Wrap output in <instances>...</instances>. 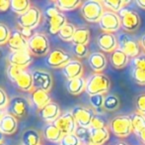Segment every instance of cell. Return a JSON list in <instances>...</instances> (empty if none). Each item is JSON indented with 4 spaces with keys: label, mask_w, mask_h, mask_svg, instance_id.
I'll return each instance as SVG.
<instances>
[{
    "label": "cell",
    "mask_w": 145,
    "mask_h": 145,
    "mask_svg": "<svg viewBox=\"0 0 145 145\" xmlns=\"http://www.w3.org/2000/svg\"><path fill=\"white\" fill-rule=\"evenodd\" d=\"M111 87V79L107 75L102 73H95L86 79L85 91L89 97L96 95H104L109 91Z\"/></svg>",
    "instance_id": "1"
},
{
    "label": "cell",
    "mask_w": 145,
    "mask_h": 145,
    "mask_svg": "<svg viewBox=\"0 0 145 145\" xmlns=\"http://www.w3.org/2000/svg\"><path fill=\"white\" fill-rule=\"evenodd\" d=\"M80 9L83 18L90 23H99L105 12V7L99 0H86L82 3Z\"/></svg>",
    "instance_id": "2"
},
{
    "label": "cell",
    "mask_w": 145,
    "mask_h": 145,
    "mask_svg": "<svg viewBox=\"0 0 145 145\" xmlns=\"http://www.w3.org/2000/svg\"><path fill=\"white\" fill-rule=\"evenodd\" d=\"M50 49V41L48 37L42 33H35L34 36L29 40L28 51L33 55V57L48 56Z\"/></svg>",
    "instance_id": "3"
},
{
    "label": "cell",
    "mask_w": 145,
    "mask_h": 145,
    "mask_svg": "<svg viewBox=\"0 0 145 145\" xmlns=\"http://www.w3.org/2000/svg\"><path fill=\"white\" fill-rule=\"evenodd\" d=\"M118 48L123 51L129 58H135L140 54V43L129 33L122 32L118 36Z\"/></svg>",
    "instance_id": "4"
},
{
    "label": "cell",
    "mask_w": 145,
    "mask_h": 145,
    "mask_svg": "<svg viewBox=\"0 0 145 145\" xmlns=\"http://www.w3.org/2000/svg\"><path fill=\"white\" fill-rule=\"evenodd\" d=\"M109 127L114 135L120 138L127 137L133 131L130 117L127 115H118L114 117L110 122Z\"/></svg>",
    "instance_id": "5"
},
{
    "label": "cell",
    "mask_w": 145,
    "mask_h": 145,
    "mask_svg": "<svg viewBox=\"0 0 145 145\" xmlns=\"http://www.w3.org/2000/svg\"><path fill=\"white\" fill-rule=\"evenodd\" d=\"M42 20V12L36 6H31L25 13L18 15L17 24L20 28H28L34 30L40 23Z\"/></svg>",
    "instance_id": "6"
},
{
    "label": "cell",
    "mask_w": 145,
    "mask_h": 145,
    "mask_svg": "<svg viewBox=\"0 0 145 145\" xmlns=\"http://www.w3.org/2000/svg\"><path fill=\"white\" fill-rule=\"evenodd\" d=\"M120 25L126 32H134L140 26V17L136 11L128 7H124L118 12Z\"/></svg>",
    "instance_id": "7"
},
{
    "label": "cell",
    "mask_w": 145,
    "mask_h": 145,
    "mask_svg": "<svg viewBox=\"0 0 145 145\" xmlns=\"http://www.w3.org/2000/svg\"><path fill=\"white\" fill-rule=\"evenodd\" d=\"M71 60H72V57L67 52L61 49H54L50 51L46 57V65L52 69H62Z\"/></svg>",
    "instance_id": "8"
},
{
    "label": "cell",
    "mask_w": 145,
    "mask_h": 145,
    "mask_svg": "<svg viewBox=\"0 0 145 145\" xmlns=\"http://www.w3.org/2000/svg\"><path fill=\"white\" fill-rule=\"evenodd\" d=\"M99 26L103 30V32H108V33L118 32L121 27L120 16L116 12L105 10L103 16L99 21Z\"/></svg>",
    "instance_id": "9"
},
{
    "label": "cell",
    "mask_w": 145,
    "mask_h": 145,
    "mask_svg": "<svg viewBox=\"0 0 145 145\" xmlns=\"http://www.w3.org/2000/svg\"><path fill=\"white\" fill-rule=\"evenodd\" d=\"M54 124L62 132L63 135L75 133L77 127H78L76 120L71 111H65L64 113H62L54 122Z\"/></svg>",
    "instance_id": "10"
},
{
    "label": "cell",
    "mask_w": 145,
    "mask_h": 145,
    "mask_svg": "<svg viewBox=\"0 0 145 145\" xmlns=\"http://www.w3.org/2000/svg\"><path fill=\"white\" fill-rule=\"evenodd\" d=\"M71 112H72L73 116H74L75 120H76L77 125L87 128H90L92 119H93L94 115L96 114L95 110L93 109L81 107V105H77V107H73Z\"/></svg>",
    "instance_id": "11"
},
{
    "label": "cell",
    "mask_w": 145,
    "mask_h": 145,
    "mask_svg": "<svg viewBox=\"0 0 145 145\" xmlns=\"http://www.w3.org/2000/svg\"><path fill=\"white\" fill-rule=\"evenodd\" d=\"M34 89H40L42 91H50L54 85V79L50 73L44 70H34L32 72Z\"/></svg>",
    "instance_id": "12"
},
{
    "label": "cell",
    "mask_w": 145,
    "mask_h": 145,
    "mask_svg": "<svg viewBox=\"0 0 145 145\" xmlns=\"http://www.w3.org/2000/svg\"><path fill=\"white\" fill-rule=\"evenodd\" d=\"M29 110V103L26 99L21 97H16L10 99L6 111L7 113L15 116L16 118H22L26 116Z\"/></svg>",
    "instance_id": "13"
},
{
    "label": "cell",
    "mask_w": 145,
    "mask_h": 145,
    "mask_svg": "<svg viewBox=\"0 0 145 145\" xmlns=\"http://www.w3.org/2000/svg\"><path fill=\"white\" fill-rule=\"evenodd\" d=\"M8 63L9 65L19 67L26 70L28 66L33 63V55L29 51H19V52H11L8 56Z\"/></svg>",
    "instance_id": "14"
},
{
    "label": "cell",
    "mask_w": 145,
    "mask_h": 145,
    "mask_svg": "<svg viewBox=\"0 0 145 145\" xmlns=\"http://www.w3.org/2000/svg\"><path fill=\"white\" fill-rule=\"evenodd\" d=\"M97 45L103 52L113 53L118 48V38L114 33L102 32L97 38Z\"/></svg>",
    "instance_id": "15"
},
{
    "label": "cell",
    "mask_w": 145,
    "mask_h": 145,
    "mask_svg": "<svg viewBox=\"0 0 145 145\" xmlns=\"http://www.w3.org/2000/svg\"><path fill=\"white\" fill-rule=\"evenodd\" d=\"M39 116L42 118L44 121L48 122V123H54L56 119L61 115L60 107H59L58 103H54V101H50V103L42 107L38 111Z\"/></svg>",
    "instance_id": "16"
},
{
    "label": "cell",
    "mask_w": 145,
    "mask_h": 145,
    "mask_svg": "<svg viewBox=\"0 0 145 145\" xmlns=\"http://www.w3.org/2000/svg\"><path fill=\"white\" fill-rule=\"evenodd\" d=\"M8 48L11 52H19V51H27L29 47V40L22 36L20 30L12 31L10 39L7 43Z\"/></svg>",
    "instance_id": "17"
},
{
    "label": "cell",
    "mask_w": 145,
    "mask_h": 145,
    "mask_svg": "<svg viewBox=\"0 0 145 145\" xmlns=\"http://www.w3.org/2000/svg\"><path fill=\"white\" fill-rule=\"evenodd\" d=\"M83 71H84L83 64L76 59H72L66 66L61 69L62 75L66 77L67 81L76 79V77H81L83 75Z\"/></svg>",
    "instance_id": "18"
},
{
    "label": "cell",
    "mask_w": 145,
    "mask_h": 145,
    "mask_svg": "<svg viewBox=\"0 0 145 145\" xmlns=\"http://www.w3.org/2000/svg\"><path fill=\"white\" fill-rule=\"evenodd\" d=\"M30 99L33 105L38 110L42 109V107H44L48 103L52 101V97H50V93L40 89H34V91H31Z\"/></svg>",
    "instance_id": "19"
},
{
    "label": "cell",
    "mask_w": 145,
    "mask_h": 145,
    "mask_svg": "<svg viewBox=\"0 0 145 145\" xmlns=\"http://www.w3.org/2000/svg\"><path fill=\"white\" fill-rule=\"evenodd\" d=\"M18 121L15 116L6 112L1 118H0V131L4 135H12L17 131Z\"/></svg>",
    "instance_id": "20"
},
{
    "label": "cell",
    "mask_w": 145,
    "mask_h": 145,
    "mask_svg": "<svg viewBox=\"0 0 145 145\" xmlns=\"http://www.w3.org/2000/svg\"><path fill=\"white\" fill-rule=\"evenodd\" d=\"M88 63L92 70L95 73H101L106 69L108 61L106 56L101 52H94L89 55Z\"/></svg>",
    "instance_id": "21"
},
{
    "label": "cell",
    "mask_w": 145,
    "mask_h": 145,
    "mask_svg": "<svg viewBox=\"0 0 145 145\" xmlns=\"http://www.w3.org/2000/svg\"><path fill=\"white\" fill-rule=\"evenodd\" d=\"M48 30L50 34H58V32L62 29V27L67 23V20L65 15L62 12H59L58 14L48 18Z\"/></svg>",
    "instance_id": "22"
},
{
    "label": "cell",
    "mask_w": 145,
    "mask_h": 145,
    "mask_svg": "<svg viewBox=\"0 0 145 145\" xmlns=\"http://www.w3.org/2000/svg\"><path fill=\"white\" fill-rule=\"evenodd\" d=\"M15 85L19 89L23 91H34V81H33L32 72L24 70L21 75L16 79Z\"/></svg>",
    "instance_id": "23"
},
{
    "label": "cell",
    "mask_w": 145,
    "mask_h": 145,
    "mask_svg": "<svg viewBox=\"0 0 145 145\" xmlns=\"http://www.w3.org/2000/svg\"><path fill=\"white\" fill-rule=\"evenodd\" d=\"M66 89L70 95H79L86 89V79L83 77L69 79L66 83Z\"/></svg>",
    "instance_id": "24"
},
{
    "label": "cell",
    "mask_w": 145,
    "mask_h": 145,
    "mask_svg": "<svg viewBox=\"0 0 145 145\" xmlns=\"http://www.w3.org/2000/svg\"><path fill=\"white\" fill-rule=\"evenodd\" d=\"M90 132H91V145H103L110 138V131L108 127L101 129L90 128Z\"/></svg>",
    "instance_id": "25"
},
{
    "label": "cell",
    "mask_w": 145,
    "mask_h": 145,
    "mask_svg": "<svg viewBox=\"0 0 145 145\" xmlns=\"http://www.w3.org/2000/svg\"><path fill=\"white\" fill-rule=\"evenodd\" d=\"M128 62H129V57L120 48L116 49L111 54V63L114 68L122 69L128 64Z\"/></svg>",
    "instance_id": "26"
},
{
    "label": "cell",
    "mask_w": 145,
    "mask_h": 145,
    "mask_svg": "<svg viewBox=\"0 0 145 145\" xmlns=\"http://www.w3.org/2000/svg\"><path fill=\"white\" fill-rule=\"evenodd\" d=\"M44 136L48 141L59 143L61 138L63 137V133L54 123H48L44 129Z\"/></svg>",
    "instance_id": "27"
},
{
    "label": "cell",
    "mask_w": 145,
    "mask_h": 145,
    "mask_svg": "<svg viewBox=\"0 0 145 145\" xmlns=\"http://www.w3.org/2000/svg\"><path fill=\"white\" fill-rule=\"evenodd\" d=\"M90 42V30L85 27L76 28V31L73 36V45H87Z\"/></svg>",
    "instance_id": "28"
},
{
    "label": "cell",
    "mask_w": 145,
    "mask_h": 145,
    "mask_svg": "<svg viewBox=\"0 0 145 145\" xmlns=\"http://www.w3.org/2000/svg\"><path fill=\"white\" fill-rule=\"evenodd\" d=\"M21 141L23 145H40V135L37 130L27 129L22 134Z\"/></svg>",
    "instance_id": "29"
},
{
    "label": "cell",
    "mask_w": 145,
    "mask_h": 145,
    "mask_svg": "<svg viewBox=\"0 0 145 145\" xmlns=\"http://www.w3.org/2000/svg\"><path fill=\"white\" fill-rule=\"evenodd\" d=\"M130 121H131L132 130L135 134L140 132L145 128V115L139 113L138 111L132 112L129 115Z\"/></svg>",
    "instance_id": "30"
},
{
    "label": "cell",
    "mask_w": 145,
    "mask_h": 145,
    "mask_svg": "<svg viewBox=\"0 0 145 145\" xmlns=\"http://www.w3.org/2000/svg\"><path fill=\"white\" fill-rule=\"evenodd\" d=\"M102 3L105 9L118 13L122 8L126 7V5L130 3V0H104L102 1Z\"/></svg>",
    "instance_id": "31"
},
{
    "label": "cell",
    "mask_w": 145,
    "mask_h": 145,
    "mask_svg": "<svg viewBox=\"0 0 145 145\" xmlns=\"http://www.w3.org/2000/svg\"><path fill=\"white\" fill-rule=\"evenodd\" d=\"M54 3L62 12L77 9V8L81 7L83 2H81L80 0H57V1H54Z\"/></svg>",
    "instance_id": "32"
},
{
    "label": "cell",
    "mask_w": 145,
    "mask_h": 145,
    "mask_svg": "<svg viewBox=\"0 0 145 145\" xmlns=\"http://www.w3.org/2000/svg\"><path fill=\"white\" fill-rule=\"evenodd\" d=\"M31 6L32 4L29 0H11L10 1V9L18 15L25 13Z\"/></svg>",
    "instance_id": "33"
},
{
    "label": "cell",
    "mask_w": 145,
    "mask_h": 145,
    "mask_svg": "<svg viewBox=\"0 0 145 145\" xmlns=\"http://www.w3.org/2000/svg\"><path fill=\"white\" fill-rule=\"evenodd\" d=\"M104 101H105V95H96L89 97V103L91 107H93L96 113L100 114V115H102L106 111L104 109Z\"/></svg>",
    "instance_id": "34"
},
{
    "label": "cell",
    "mask_w": 145,
    "mask_h": 145,
    "mask_svg": "<svg viewBox=\"0 0 145 145\" xmlns=\"http://www.w3.org/2000/svg\"><path fill=\"white\" fill-rule=\"evenodd\" d=\"M75 31H76V27H75L73 24L68 23L67 22L64 26L62 27V29L58 32V37L64 42H72L73 36L75 34Z\"/></svg>",
    "instance_id": "35"
},
{
    "label": "cell",
    "mask_w": 145,
    "mask_h": 145,
    "mask_svg": "<svg viewBox=\"0 0 145 145\" xmlns=\"http://www.w3.org/2000/svg\"><path fill=\"white\" fill-rule=\"evenodd\" d=\"M120 99L116 95H105V101H104V109L106 111H115L120 107Z\"/></svg>",
    "instance_id": "36"
},
{
    "label": "cell",
    "mask_w": 145,
    "mask_h": 145,
    "mask_svg": "<svg viewBox=\"0 0 145 145\" xmlns=\"http://www.w3.org/2000/svg\"><path fill=\"white\" fill-rule=\"evenodd\" d=\"M75 134L79 138L81 143L91 145V132H90V128L78 126L76 131H75Z\"/></svg>",
    "instance_id": "37"
},
{
    "label": "cell",
    "mask_w": 145,
    "mask_h": 145,
    "mask_svg": "<svg viewBox=\"0 0 145 145\" xmlns=\"http://www.w3.org/2000/svg\"><path fill=\"white\" fill-rule=\"evenodd\" d=\"M23 71H24V69L13 66V65H9V66L7 67V69H6V75H7V77L12 83H15L16 79H18V77L21 75Z\"/></svg>",
    "instance_id": "38"
},
{
    "label": "cell",
    "mask_w": 145,
    "mask_h": 145,
    "mask_svg": "<svg viewBox=\"0 0 145 145\" xmlns=\"http://www.w3.org/2000/svg\"><path fill=\"white\" fill-rule=\"evenodd\" d=\"M12 31L9 29L6 24L0 23V46H3V45H7L8 41L10 39Z\"/></svg>",
    "instance_id": "39"
},
{
    "label": "cell",
    "mask_w": 145,
    "mask_h": 145,
    "mask_svg": "<svg viewBox=\"0 0 145 145\" xmlns=\"http://www.w3.org/2000/svg\"><path fill=\"white\" fill-rule=\"evenodd\" d=\"M59 145H82V143L76 136V134L71 133L63 135V137L59 142Z\"/></svg>",
    "instance_id": "40"
},
{
    "label": "cell",
    "mask_w": 145,
    "mask_h": 145,
    "mask_svg": "<svg viewBox=\"0 0 145 145\" xmlns=\"http://www.w3.org/2000/svg\"><path fill=\"white\" fill-rule=\"evenodd\" d=\"M131 77L136 83L145 85V69H132Z\"/></svg>",
    "instance_id": "41"
},
{
    "label": "cell",
    "mask_w": 145,
    "mask_h": 145,
    "mask_svg": "<svg viewBox=\"0 0 145 145\" xmlns=\"http://www.w3.org/2000/svg\"><path fill=\"white\" fill-rule=\"evenodd\" d=\"M72 51L77 58H85L89 55V49L86 45H73Z\"/></svg>",
    "instance_id": "42"
},
{
    "label": "cell",
    "mask_w": 145,
    "mask_h": 145,
    "mask_svg": "<svg viewBox=\"0 0 145 145\" xmlns=\"http://www.w3.org/2000/svg\"><path fill=\"white\" fill-rule=\"evenodd\" d=\"M107 127L106 125V121L103 118V116L100 115V114L96 113L94 115L93 119H92L91 125H90V128H95V129H101V128H105Z\"/></svg>",
    "instance_id": "43"
},
{
    "label": "cell",
    "mask_w": 145,
    "mask_h": 145,
    "mask_svg": "<svg viewBox=\"0 0 145 145\" xmlns=\"http://www.w3.org/2000/svg\"><path fill=\"white\" fill-rule=\"evenodd\" d=\"M130 63L132 69H145V54H139L135 58H132Z\"/></svg>",
    "instance_id": "44"
},
{
    "label": "cell",
    "mask_w": 145,
    "mask_h": 145,
    "mask_svg": "<svg viewBox=\"0 0 145 145\" xmlns=\"http://www.w3.org/2000/svg\"><path fill=\"white\" fill-rule=\"evenodd\" d=\"M135 107L139 113L145 115V93H140L136 97Z\"/></svg>",
    "instance_id": "45"
},
{
    "label": "cell",
    "mask_w": 145,
    "mask_h": 145,
    "mask_svg": "<svg viewBox=\"0 0 145 145\" xmlns=\"http://www.w3.org/2000/svg\"><path fill=\"white\" fill-rule=\"evenodd\" d=\"M9 99H8V95L6 93V91H4L2 87H0V109H6L9 105Z\"/></svg>",
    "instance_id": "46"
},
{
    "label": "cell",
    "mask_w": 145,
    "mask_h": 145,
    "mask_svg": "<svg viewBox=\"0 0 145 145\" xmlns=\"http://www.w3.org/2000/svg\"><path fill=\"white\" fill-rule=\"evenodd\" d=\"M59 12H61V11L58 9L57 7H56V5H54H54L48 6V7L46 9V18L48 19V18L52 17V16H54V15H56V14H58Z\"/></svg>",
    "instance_id": "47"
},
{
    "label": "cell",
    "mask_w": 145,
    "mask_h": 145,
    "mask_svg": "<svg viewBox=\"0 0 145 145\" xmlns=\"http://www.w3.org/2000/svg\"><path fill=\"white\" fill-rule=\"evenodd\" d=\"M20 32H21L22 36L24 37L27 40H30L33 36H34V33H33L32 29H28V28H20Z\"/></svg>",
    "instance_id": "48"
},
{
    "label": "cell",
    "mask_w": 145,
    "mask_h": 145,
    "mask_svg": "<svg viewBox=\"0 0 145 145\" xmlns=\"http://www.w3.org/2000/svg\"><path fill=\"white\" fill-rule=\"evenodd\" d=\"M10 8L9 0H0V12L7 11Z\"/></svg>",
    "instance_id": "49"
},
{
    "label": "cell",
    "mask_w": 145,
    "mask_h": 145,
    "mask_svg": "<svg viewBox=\"0 0 145 145\" xmlns=\"http://www.w3.org/2000/svg\"><path fill=\"white\" fill-rule=\"evenodd\" d=\"M136 135H137V137L139 138V140L141 141V143L143 145H145V128L143 130H141L140 132H138Z\"/></svg>",
    "instance_id": "50"
},
{
    "label": "cell",
    "mask_w": 145,
    "mask_h": 145,
    "mask_svg": "<svg viewBox=\"0 0 145 145\" xmlns=\"http://www.w3.org/2000/svg\"><path fill=\"white\" fill-rule=\"evenodd\" d=\"M135 3H136V5H137L139 8H141V9L145 10V0H136Z\"/></svg>",
    "instance_id": "51"
},
{
    "label": "cell",
    "mask_w": 145,
    "mask_h": 145,
    "mask_svg": "<svg viewBox=\"0 0 145 145\" xmlns=\"http://www.w3.org/2000/svg\"><path fill=\"white\" fill-rule=\"evenodd\" d=\"M139 43H140V46L142 47V49H143V50L145 51V34L141 37V38H140Z\"/></svg>",
    "instance_id": "52"
},
{
    "label": "cell",
    "mask_w": 145,
    "mask_h": 145,
    "mask_svg": "<svg viewBox=\"0 0 145 145\" xmlns=\"http://www.w3.org/2000/svg\"><path fill=\"white\" fill-rule=\"evenodd\" d=\"M114 145H129V144L126 143V142H124V141H118V142H116Z\"/></svg>",
    "instance_id": "53"
},
{
    "label": "cell",
    "mask_w": 145,
    "mask_h": 145,
    "mask_svg": "<svg viewBox=\"0 0 145 145\" xmlns=\"http://www.w3.org/2000/svg\"><path fill=\"white\" fill-rule=\"evenodd\" d=\"M3 141H4V134L0 131V143H3Z\"/></svg>",
    "instance_id": "54"
},
{
    "label": "cell",
    "mask_w": 145,
    "mask_h": 145,
    "mask_svg": "<svg viewBox=\"0 0 145 145\" xmlns=\"http://www.w3.org/2000/svg\"><path fill=\"white\" fill-rule=\"evenodd\" d=\"M3 110H4V109H0V118H1V117H2V116H3V115H4V114H5V113H6V112H4V111H3Z\"/></svg>",
    "instance_id": "55"
},
{
    "label": "cell",
    "mask_w": 145,
    "mask_h": 145,
    "mask_svg": "<svg viewBox=\"0 0 145 145\" xmlns=\"http://www.w3.org/2000/svg\"><path fill=\"white\" fill-rule=\"evenodd\" d=\"M0 145H6L5 143H4V142H3V143H0Z\"/></svg>",
    "instance_id": "56"
},
{
    "label": "cell",
    "mask_w": 145,
    "mask_h": 145,
    "mask_svg": "<svg viewBox=\"0 0 145 145\" xmlns=\"http://www.w3.org/2000/svg\"><path fill=\"white\" fill-rule=\"evenodd\" d=\"M40 145H42V144H40Z\"/></svg>",
    "instance_id": "57"
}]
</instances>
